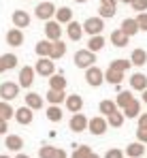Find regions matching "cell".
I'll use <instances>...</instances> for the list:
<instances>
[{"label":"cell","instance_id":"obj_1","mask_svg":"<svg viewBox=\"0 0 147 158\" xmlns=\"http://www.w3.org/2000/svg\"><path fill=\"white\" fill-rule=\"evenodd\" d=\"M75 66L77 69H90V66H94L96 64V53L90 52L88 47L85 49H79V52L75 53Z\"/></svg>","mask_w":147,"mask_h":158},{"label":"cell","instance_id":"obj_2","mask_svg":"<svg viewBox=\"0 0 147 158\" xmlns=\"http://www.w3.org/2000/svg\"><path fill=\"white\" fill-rule=\"evenodd\" d=\"M55 11H58V6H55L53 2L45 0V2H39V4H36V9H34V15H36L41 22H49L51 17H55Z\"/></svg>","mask_w":147,"mask_h":158},{"label":"cell","instance_id":"obj_3","mask_svg":"<svg viewBox=\"0 0 147 158\" xmlns=\"http://www.w3.org/2000/svg\"><path fill=\"white\" fill-rule=\"evenodd\" d=\"M107 128H109V122H107V118H104V115H94V118H90V122H88V131L92 132L94 137L104 135Z\"/></svg>","mask_w":147,"mask_h":158},{"label":"cell","instance_id":"obj_4","mask_svg":"<svg viewBox=\"0 0 147 158\" xmlns=\"http://www.w3.org/2000/svg\"><path fill=\"white\" fill-rule=\"evenodd\" d=\"M17 96H19V83H13V81L0 83V101L11 103V101L17 98Z\"/></svg>","mask_w":147,"mask_h":158},{"label":"cell","instance_id":"obj_5","mask_svg":"<svg viewBox=\"0 0 147 158\" xmlns=\"http://www.w3.org/2000/svg\"><path fill=\"white\" fill-rule=\"evenodd\" d=\"M34 71H36V75H41V77H51V75L55 73V62H53L51 58H39L36 64H34Z\"/></svg>","mask_w":147,"mask_h":158},{"label":"cell","instance_id":"obj_6","mask_svg":"<svg viewBox=\"0 0 147 158\" xmlns=\"http://www.w3.org/2000/svg\"><path fill=\"white\" fill-rule=\"evenodd\" d=\"M85 81H88V85H92V88L102 85V83H104V71L98 69L96 64L90 66V69H85Z\"/></svg>","mask_w":147,"mask_h":158},{"label":"cell","instance_id":"obj_7","mask_svg":"<svg viewBox=\"0 0 147 158\" xmlns=\"http://www.w3.org/2000/svg\"><path fill=\"white\" fill-rule=\"evenodd\" d=\"M102 30H104V19L102 17H88L83 22V32H88L90 36L102 34Z\"/></svg>","mask_w":147,"mask_h":158},{"label":"cell","instance_id":"obj_8","mask_svg":"<svg viewBox=\"0 0 147 158\" xmlns=\"http://www.w3.org/2000/svg\"><path fill=\"white\" fill-rule=\"evenodd\" d=\"M45 39L47 41H60L62 39V24H58L55 19L45 22Z\"/></svg>","mask_w":147,"mask_h":158},{"label":"cell","instance_id":"obj_9","mask_svg":"<svg viewBox=\"0 0 147 158\" xmlns=\"http://www.w3.org/2000/svg\"><path fill=\"white\" fill-rule=\"evenodd\" d=\"M34 75H36V71H34V66H24V69H19V88H30L32 83H34Z\"/></svg>","mask_w":147,"mask_h":158},{"label":"cell","instance_id":"obj_10","mask_svg":"<svg viewBox=\"0 0 147 158\" xmlns=\"http://www.w3.org/2000/svg\"><path fill=\"white\" fill-rule=\"evenodd\" d=\"M88 118L83 115V113H73V118L68 120V128L73 132H83V131H88Z\"/></svg>","mask_w":147,"mask_h":158},{"label":"cell","instance_id":"obj_11","mask_svg":"<svg viewBox=\"0 0 147 158\" xmlns=\"http://www.w3.org/2000/svg\"><path fill=\"white\" fill-rule=\"evenodd\" d=\"M15 120H17V124H22V126H28V124H32V120H34V111L30 109V107H19V109H15Z\"/></svg>","mask_w":147,"mask_h":158},{"label":"cell","instance_id":"obj_12","mask_svg":"<svg viewBox=\"0 0 147 158\" xmlns=\"http://www.w3.org/2000/svg\"><path fill=\"white\" fill-rule=\"evenodd\" d=\"M11 22H13V26H15V28H19V30H22V28H28V26H30L32 17L28 15V11H19V9H17V11H13Z\"/></svg>","mask_w":147,"mask_h":158},{"label":"cell","instance_id":"obj_13","mask_svg":"<svg viewBox=\"0 0 147 158\" xmlns=\"http://www.w3.org/2000/svg\"><path fill=\"white\" fill-rule=\"evenodd\" d=\"M6 43H9L11 47H22V45H24V30L11 28V30L6 32Z\"/></svg>","mask_w":147,"mask_h":158},{"label":"cell","instance_id":"obj_14","mask_svg":"<svg viewBox=\"0 0 147 158\" xmlns=\"http://www.w3.org/2000/svg\"><path fill=\"white\" fill-rule=\"evenodd\" d=\"M64 105H66V109H68L71 113H81V109H83V98H81L79 94H68L66 101H64Z\"/></svg>","mask_w":147,"mask_h":158},{"label":"cell","instance_id":"obj_15","mask_svg":"<svg viewBox=\"0 0 147 158\" xmlns=\"http://www.w3.org/2000/svg\"><path fill=\"white\" fill-rule=\"evenodd\" d=\"M120 30L126 32L130 39H132L134 34H139V32H141V28H139V24H137V17H126V19L122 22V26H120Z\"/></svg>","mask_w":147,"mask_h":158},{"label":"cell","instance_id":"obj_16","mask_svg":"<svg viewBox=\"0 0 147 158\" xmlns=\"http://www.w3.org/2000/svg\"><path fill=\"white\" fill-rule=\"evenodd\" d=\"M24 101H26V107H30L32 111H39V109H43V96L41 94H36V92H28L24 96Z\"/></svg>","mask_w":147,"mask_h":158},{"label":"cell","instance_id":"obj_17","mask_svg":"<svg viewBox=\"0 0 147 158\" xmlns=\"http://www.w3.org/2000/svg\"><path fill=\"white\" fill-rule=\"evenodd\" d=\"M66 36L71 41H81V36H83V24H79L75 19L71 24H66Z\"/></svg>","mask_w":147,"mask_h":158},{"label":"cell","instance_id":"obj_18","mask_svg":"<svg viewBox=\"0 0 147 158\" xmlns=\"http://www.w3.org/2000/svg\"><path fill=\"white\" fill-rule=\"evenodd\" d=\"M130 88L137 90V92L147 90V75L145 73H134V75H130Z\"/></svg>","mask_w":147,"mask_h":158},{"label":"cell","instance_id":"obj_19","mask_svg":"<svg viewBox=\"0 0 147 158\" xmlns=\"http://www.w3.org/2000/svg\"><path fill=\"white\" fill-rule=\"evenodd\" d=\"M4 145H6V150H11V152H22V148H24V139H22L19 135H6Z\"/></svg>","mask_w":147,"mask_h":158},{"label":"cell","instance_id":"obj_20","mask_svg":"<svg viewBox=\"0 0 147 158\" xmlns=\"http://www.w3.org/2000/svg\"><path fill=\"white\" fill-rule=\"evenodd\" d=\"M64 53H66V43L60 39V41H51V53H49V58L55 62V60H60V58H64Z\"/></svg>","mask_w":147,"mask_h":158},{"label":"cell","instance_id":"obj_21","mask_svg":"<svg viewBox=\"0 0 147 158\" xmlns=\"http://www.w3.org/2000/svg\"><path fill=\"white\" fill-rule=\"evenodd\" d=\"M126 156L128 158H143L145 156V143H141V141L130 143V145L126 148Z\"/></svg>","mask_w":147,"mask_h":158},{"label":"cell","instance_id":"obj_22","mask_svg":"<svg viewBox=\"0 0 147 158\" xmlns=\"http://www.w3.org/2000/svg\"><path fill=\"white\" fill-rule=\"evenodd\" d=\"M45 98H47L49 105H62L66 101V90H49L45 94Z\"/></svg>","mask_w":147,"mask_h":158},{"label":"cell","instance_id":"obj_23","mask_svg":"<svg viewBox=\"0 0 147 158\" xmlns=\"http://www.w3.org/2000/svg\"><path fill=\"white\" fill-rule=\"evenodd\" d=\"M66 77H64V73H53L51 77H49V90H66Z\"/></svg>","mask_w":147,"mask_h":158},{"label":"cell","instance_id":"obj_24","mask_svg":"<svg viewBox=\"0 0 147 158\" xmlns=\"http://www.w3.org/2000/svg\"><path fill=\"white\" fill-rule=\"evenodd\" d=\"M55 22L58 24H71L73 22V9L71 6H60L55 11Z\"/></svg>","mask_w":147,"mask_h":158},{"label":"cell","instance_id":"obj_25","mask_svg":"<svg viewBox=\"0 0 147 158\" xmlns=\"http://www.w3.org/2000/svg\"><path fill=\"white\" fill-rule=\"evenodd\" d=\"M111 43H113L115 47H126V45L130 43V36L117 28V30H113V32H111Z\"/></svg>","mask_w":147,"mask_h":158},{"label":"cell","instance_id":"obj_26","mask_svg":"<svg viewBox=\"0 0 147 158\" xmlns=\"http://www.w3.org/2000/svg\"><path fill=\"white\" fill-rule=\"evenodd\" d=\"M98 111L107 118V115H111V113H115V111H120V107L115 101H111V98H104V101H100V105H98Z\"/></svg>","mask_w":147,"mask_h":158},{"label":"cell","instance_id":"obj_27","mask_svg":"<svg viewBox=\"0 0 147 158\" xmlns=\"http://www.w3.org/2000/svg\"><path fill=\"white\" fill-rule=\"evenodd\" d=\"M130 62H132L134 66H145L147 64V52L141 49V47H137L134 52L130 53Z\"/></svg>","mask_w":147,"mask_h":158},{"label":"cell","instance_id":"obj_28","mask_svg":"<svg viewBox=\"0 0 147 158\" xmlns=\"http://www.w3.org/2000/svg\"><path fill=\"white\" fill-rule=\"evenodd\" d=\"M104 81L107 83H111V85H120L124 81V73H120V71H113L111 66L104 71Z\"/></svg>","mask_w":147,"mask_h":158},{"label":"cell","instance_id":"obj_29","mask_svg":"<svg viewBox=\"0 0 147 158\" xmlns=\"http://www.w3.org/2000/svg\"><path fill=\"white\" fill-rule=\"evenodd\" d=\"M45 115H47L49 122H62V107L60 105H49L47 109H45Z\"/></svg>","mask_w":147,"mask_h":158},{"label":"cell","instance_id":"obj_30","mask_svg":"<svg viewBox=\"0 0 147 158\" xmlns=\"http://www.w3.org/2000/svg\"><path fill=\"white\" fill-rule=\"evenodd\" d=\"M124 115H126L128 120H134V118H139V115H141V103H139V101L134 98V101H132L130 105L124 109Z\"/></svg>","mask_w":147,"mask_h":158},{"label":"cell","instance_id":"obj_31","mask_svg":"<svg viewBox=\"0 0 147 158\" xmlns=\"http://www.w3.org/2000/svg\"><path fill=\"white\" fill-rule=\"evenodd\" d=\"M34 52H36L39 58H49V53H51V41H47V39L39 41L36 47H34Z\"/></svg>","mask_w":147,"mask_h":158},{"label":"cell","instance_id":"obj_32","mask_svg":"<svg viewBox=\"0 0 147 158\" xmlns=\"http://www.w3.org/2000/svg\"><path fill=\"white\" fill-rule=\"evenodd\" d=\"M132 101H134V96L130 94V90H124V92H120V94H117V98H115V103H117V107H120L122 111H124L128 105H130Z\"/></svg>","mask_w":147,"mask_h":158},{"label":"cell","instance_id":"obj_33","mask_svg":"<svg viewBox=\"0 0 147 158\" xmlns=\"http://www.w3.org/2000/svg\"><path fill=\"white\" fill-rule=\"evenodd\" d=\"M124 120H126L124 111H115V113L107 115V122H109V126H113V128H122V126H124Z\"/></svg>","mask_w":147,"mask_h":158},{"label":"cell","instance_id":"obj_34","mask_svg":"<svg viewBox=\"0 0 147 158\" xmlns=\"http://www.w3.org/2000/svg\"><path fill=\"white\" fill-rule=\"evenodd\" d=\"M104 47V36L102 34H96V36H90V41H88V49L90 52H100Z\"/></svg>","mask_w":147,"mask_h":158},{"label":"cell","instance_id":"obj_35","mask_svg":"<svg viewBox=\"0 0 147 158\" xmlns=\"http://www.w3.org/2000/svg\"><path fill=\"white\" fill-rule=\"evenodd\" d=\"M0 118L2 120H11V118H15V109L11 107V103H6V101H0Z\"/></svg>","mask_w":147,"mask_h":158},{"label":"cell","instance_id":"obj_36","mask_svg":"<svg viewBox=\"0 0 147 158\" xmlns=\"http://www.w3.org/2000/svg\"><path fill=\"white\" fill-rule=\"evenodd\" d=\"M109 66H111L113 71H120V73H126V71H128V69L132 66V62H130V60H124V58H120V60H113V62H111Z\"/></svg>","mask_w":147,"mask_h":158},{"label":"cell","instance_id":"obj_37","mask_svg":"<svg viewBox=\"0 0 147 158\" xmlns=\"http://www.w3.org/2000/svg\"><path fill=\"white\" fill-rule=\"evenodd\" d=\"M115 13H117V6H107V4H100V9H98V17H102V19L115 17Z\"/></svg>","mask_w":147,"mask_h":158},{"label":"cell","instance_id":"obj_38","mask_svg":"<svg viewBox=\"0 0 147 158\" xmlns=\"http://www.w3.org/2000/svg\"><path fill=\"white\" fill-rule=\"evenodd\" d=\"M92 154V148L90 145H75V152L71 158H88Z\"/></svg>","mask_w":147,"mask_h":158},{"label":"cell","instance_id":"obj_39","mask_svg":"<svg viewBox=\"0 0 147 158\" xmlns=\"http://www.w3.org/2000/svg\"><path fill=\"white\" fill-rule=\"evenodd\" d=\"M2 62H4V69L9 71V69H15V66H17L19 58H17L15 53H4V56H2Z\"/></svg>","mask_w":147,"mask_h":158},{"label":"cell","instance_id":"obj_40","mask_svg":"<svg viewBox=\"0 0 147 158\" xmlns=\"http://www.w3.org/2000/svg\"><path fill=\"white\" fill-rule=\"evenodd\" d=\"M55 154V148L53 145H43V148H39V158H53Z\"/></svg>","mask_w":147,"mask_h":158},{"label":"cell","instance_id":"obj_41","mask_svg":"<svg viewBox=\"0 0 147 158\" xmlns=\"http://www.w3.org/2000/svg\"><path fill=\"white\" fill-rule=\"evenodd\" d=\"M130 6H132V11H137V13H147V0H134Z\"/></svg>","mask_w":147,"mask_h":158},{"label":"cell","instance_id":"obj_42","mask_svg":"<svg viewBox=\"0 0 147 158\" xmlns=\"http://www.w3.org/2000/svg\"><path fill=\"white\" fill-rule=\"evenodd\" d=\"M137 24L141 28V32H147V13H139L137 15Z\"/></svg>","mask_w":147,"mask_h":158},{"label":"cell","instance_id":"obj_43","mask_svg":"<svg viewBox=\"0 0 147 158\" xmlns=\"http://www.w3.org/2000/svg\"><path fill=\"white\" fill-rule=\"evenodd\" d=\"M104 158H124V152L120 148H111V150L104 154Z\"/></svg>","mask_w":147,"mask_h":158},{"label":"cell","instance_id":"obj_44","mask_svg":"<svg viewBox=\"0 0 147 158\" xmlns=\"http://www.w3.org/2000/svg\"><path fill=\"white\" fill-rule=\"evenodd\" d=\"M137 141L147 145V128H137Z\"/></svg>","mask_w":147,"mask_h":158},{"label":"cell","instance_id":"obj_45","mask_svg":"<svg viewBox=\"0 0 147 158\" xmlns=\"http://www.w3.org/2000/svg\"><path fill=\"white\" fill-rule=\"evenodd\" d=\"M137 128H147V113H141L139 118H137Z\"/></svg>","mask_w":147,"mask_h":158},{"label":"cell","instance_id":"obj_46","mask_svg":"<svg viewBox=\"0 0 147 158\" xmlns=\"http://www.w3.org/2000/svg\"><path fill=\"white\" fill-rule=\"evenodd\" d=\"M6 131H9V122L0 118V135H6Z\"/></svg>","mask_w":147,"mask_h":158},{"label":"cell","instance_id":"obj_47","mask_svg":"<svg viewBox=\"0 0 147 158\" xmlns=\"http://www.w3.org/2000/svg\"><path fill=\"white\" fill-rule=\"evenodd\" d=\"M53 158H68V154H66L62 148H55V154H53Z\"/></svg>","mask_w":147,"mask_h":158},{"label":"cell","instance_id":"obj_48","mask_svg":"<svg viewBox=\"0 0 147 158\" xmlns=\"http://www.w3.org/2000/svg\"><path fill=\"white\" fill-rule=\"evenodd\" d=\"M120 0H100V4H107V6H117Z\"/></svg>","mask_w":147,"mask_h":158},{"label":"cell","instance_id":"obj_49","mask_svg":"<svg viewBox=\"0 0 147 158\" xmlns=\"http://www.w3.org/2000/svg\"><path fill=\"white\" fill-rule=\"evenodd\" d=\"M141 96H143V103L147 105V90H143V92H141Z\"/></svg>","mask_w":147,"mask_h":158},{"label":"cell","instance_id":"obj_50","mask_svg":"<svg viewBox=\"0 0 147 158\" xmlns=\"http://www.w3.org/2000/svg\"><path fill=\"white\" fill-rule=\"evenodd\" d=\"M6 69H4V62H2V56H0V73H4Z\"/></svg>","mask_w":147,"mask_h":158},{"label":"cell","instance_id":"obj_51","mask_svg":"<svg viewBox=\"0 0 147 158\" xmlns=\"http://www.w3.org/2000/svg\"><path fill=\"white\" fill-rule=\"evenodd\" d=\"M15 158H30V156H28V154H22V152H17V156H15Z\"/></svg>","mask_w":147,"mask_h":158},{"label":"cell","instance_id":"obj_52","mask_svg":"<svg viewBox=\"0 0 147 158\" xmlns=\"http://www.w3.org/2000/svg\"><path fill=\"white\" fill-rule=\"evenodd\" d=\"M120 2H124V4H132L134 0H120Z\"/></svg>","mask_w":147,"mask_h":158},{"label":"cell","instance_id":"obj_53","mask_svg":"<svg viewBox=\"0 0 147 158\" xmlns=\"http://www.w3.org/2000/svg\"><path fill=\"white\" fill-rule=\"evenodd\" d=\"M75 2H77V4H85L88 0H75Z\"/></svg>","mask_w":147,"mask_h":158},{"label":"cell","instance_id":"obj_54","mask_svg":"<svg viewBox=\"0 0 147 158\" xmlns=\"http://www.w3.org/2000/svg\"><path fill=\"white\" fill-rule=\"evenodd\" d=\"M88 158H100V156H98V154H94V152H92V154H90V156H88Z\"/></svg>","mask_w":147,"mask_h":158},{"label":"cell","instance_id":"obj_55","mask_svg":"<svg viewBox=\"0 0 147 158\" xmlns=\"http://www.w3.org/2000/svg\"><path fill=\"white\" fill-rule=\"evenodd\" d=\"M0 158H11V156H6V154H0Z\"/></svg>","mask_w":147,"mask_h":158}]
</instances>
